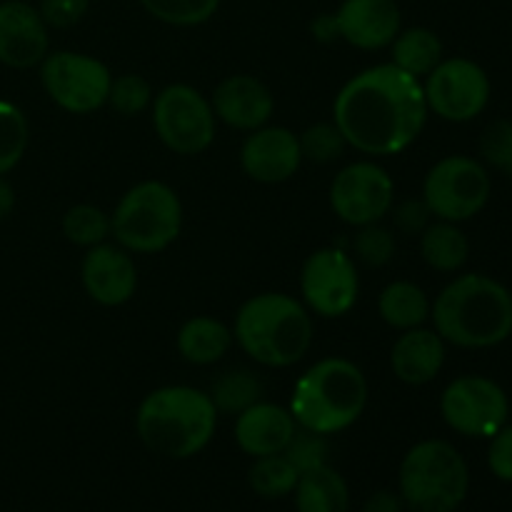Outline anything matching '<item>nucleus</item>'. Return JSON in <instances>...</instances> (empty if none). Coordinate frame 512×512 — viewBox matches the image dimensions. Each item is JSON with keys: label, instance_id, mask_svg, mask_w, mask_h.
Listing matches in <instances>:
<instances>
[{"label": "nucleus", "instance_id": "obj_28", "mask_svg": "<svg viewBox=\"0 0 512 512\" xmlns=\"http://www.w3.org/2000/svg\"><path fill=\"white\" fill-rule=\"evenodd\" d=\"M60 228H63V235L68 243L88 250L100 243H108L110 215L103 208H98V205L78 203L65 210Z\"/></svg>", "mask_w": 512, "mask_h": 512}, {"label": "nucleus", "instance_id": "obj_27", "mask_svg": "<svg viewBox=\"0 0 512 512\" xmlns=\"http://www.w3.org/2000/svg\"><path fill=\"white\" fill-rule=\"evenodd\" d=\"M208 395L218 415H240L263 398V383L250 370H228L215 380Z\"/></svg>", "mask_w": 512, "mask_h": 512}, {"label": "nucleus", "instance_id": "obj_2", "mask_svg": "<svg viewBox=\"0 0 512 512\" xmlns=\"http://www.w3.org/2000/svg\"><path fill=\"white\" fill-rule=\"evenodd\" d=\"M430 320L435 333L455 348H495L512 335V295L490 275H458L433 300Z\"/></svg>", "mask_w": 512, "mask_h": 512}, {"label": "nucleus", "instance_id": "obj_5", "mask_svg": "<svg viewBox=\"0 0 512 512\" xmlns=\"http://www.w3.org/2000/svg\"><path fill=\"white\" fill-rule=\"evenodd\" d=\"M368 405V380L348 358H323L310 365L290 395L298 428L335 435L355 425Z\"/></svg>", "mask_w": 512, "mask_h": 512}, {"label": "nucleus", "instance_id": "obj_13", "mask_svg": "<svg viewBox=\"0 0 512 512\" xmlns=\"http://www.w3.org/2000/svg\"><path fill=\"white\" fill-rule=\"evenodd\" d=\"M330 208L345 225L383 223L395 205V183L375 160H358L340 170L330 183Z\"/></svg>", "mask_w": 512, "mask_h": 512}, {"label": "nucleus", "instance_id": "obj_26", "mask_svg": "<svg viewBox=\"0 0 512 512\" xmlns=\"http://www.w3.org/2000/svg\"><path fill=\"white\" fill-rule=\"evenodd\" d=\"M420 255L438 273H458L470 255V243L458 223L438 220L420 233Z\"/></svg>", "mask_w": 512, "mask_h": 512}, {"label": "nucleus", "instance_id": "obj_29", "mask_svg": "<svg viewBox=\"0 0 512 512\" xmlns=\"http://www.w3.org/2000/svg\"><path fill=\"white\" fill-rule=\"evenodd\" d=\"M300 473L290 465V460L280 455H268V458H255L253 468L248 473L250 488L255 490V495L265 500H278L285 498L295 490L298 485Z\"/></svg>", "mask_w": 512, "mask_h": 512}, {"label": "nucleus", "instance_id": "obj_41", "mask_svg": "<svg viewBox=\"0 0 512 512\" xmlns=\"http://www.w3.org/2000/svg\"><path fill=\"white\" fill-rule=\"evenodd\" d=\"M310 30H313L315 40H320V43H333V40H338V23H335V15L333 13H323L318 15V18L313 20V25H310Z\"/></svg>", "mask_w": 512, "mask_h": 512}, {"label": "nucleus", "instance_id": "obj_7", "mask_svg": "<svg viewBox=\"0 0 512 512\" xmlns=\"http://www.w3.org/2000/svg\"><path fill=\"white\" fill-rule=\"evenodd\" d=\"M183 230V203L168 183L143 180L110 213V238L133 255L168 250Z\"/></svg>", "mask_w": 512, "mask_h": 512}, {"label": "nucleus", "instance_id": "obj_34", "mask_svg": "<svg viewBox=\"0 0 512 512\" xmlns=\"http://www.w3.org/2000/svg\"><path fill=\"white\" fill-rule=\"evenodd\" d=\"M395 250H398V243H395L393 230L380 223L363 225L353 238L355 260H360L365 268H383L395 258Z\"/></svg>", "mask_w": 512, "mask_h": 512}, {"label": "nucleus", "instance_id": "obj_15", "mask_svg": "<svg viewBox=\"0 0 512 512\" xmlns=\"http://www.w3.org/2000/svg\"><path fill=\"white\" fill-rule=\"evenodd\" d=\"M80 280L93 303L103 308H120L133 300L138 290V265L133 253L120 248L118 243H100L85 250Z\"/></svg>", "mask_w": 512, "mask_h": 512}, {"label": "nucleus", "instance_id": "obj_40", "mask_svg": "<svg viewBox=\"0 0 512 512\" xmlns=\"http://www.w3.org/2000/svg\"><path fill=\"white\" fill-rule=\"evenodd\" d=\"M405 503L398 493H390V490H378V493L370 495L365 500L363 512H403Z\"/></svg>", "mask_w": 512, "mask_h": 512}, {"label": "nucleus", "instance_id": "obj_42", "mask_svg": "<svg viewBox=\"0 0 512 512\" xmlns=\"http://www.w3.org/2000/svg\"><path fill=\"white\" fill-rule=\"evenodd\" d=\"M13 210H15V190L13 185L0 175V220L8 218Z\"/></svg>", "mask_w": 512, "mask_h": 512}, {"label": "nucleus", "instance_id": "obj_10", "mask_svg": "<svg viewBox=\"0 0 512 512\" xmlns=\"http://www.w3.org/2000/svg\"><path fill=\"white\" fill-rule=\"evenodd\" d=\"M38 68L43 90L65 113L88 115L108 105L113 73L103 60L75 50H55Z\"/></svg>", "mask_w": 512, "mask_h": 512}, {"label": "nucleus", "instance_id": "obj_43", "mask_svg": "<svg viewBox=\"0 0 512 512\" xmlns=\"http://www.w3.org/2000/svg\"><path fill=\"white\" fill-rule=\"evenodd\" d=\"M28 3H30V0H28Z\"/></svg>", "mask_w": 512, "mask_h": 512}, {"label": "nucleus", "instance_id": "obj_21", "mask_svg": "<svg viewBox=\"0 0 512 512\" xmlns=\"http://www.w3.org/2000/svg\"><path fill=\"white\" fill-rule=\"evenodd\" d=\"M445 340L435 330L413 328L400 333L390 350V370L405 385H428L445 365Z\"/></svg>", "mask_w": 512, "mask_h": 512}, {"label": "nucleus", "instance_id": "obj_3", "mask_svg": "<svg viewBox=\"0 0 512 512\" xmlns=\"http://www.w3.org/2000/svg\"><path fill=\"white\" fill-rule=\"evenodd\" d=\"M218 428V410L208 393L190 385H165L143 398L135 433L150 453L188 460L203 453Z\"/></svg>", "mask_w": 512, "mask_h": 512}, {"label": "nucleus", "instance_id": "obj_14", "mask_svg": "<svg viewBox=\"0 0 512 512\" xmlns=\"http://www.w3.org/2000/svg\"><path fill=\"white\" fill-rule=\"evenodd\" d=\"M303 305L320 318H343L355 308L360 275L355 260L340 248H320L308 255L300 270Z\"/></svg>", "mask_w": 512, "mask_h": 512}, {"label": "nucleus", "instance_id": "obj_31", "mask_svg": "<svg viewBox=\"0 0 512 512\" xmlns=\"http://www.w3.org/2000/svg\"><path fill=\"white\" fill-rule=\"evenodd\" d=\"M155 20L175 28H195L218 13L220 0H140Z\"/></svg>", "mask_w": 512, "mask_h": 512}, {"label": "nucleus", "instance_id": "obj_36", "mask_svg": "<svg viewBox=\"0 0 512 512\" xmlns=\"http://www.w3.org/2000/svg\"><path fill=\"white\" fill-rule=\"evenodd\" d=\"M285 458L290 460L295 470L300 475L308 473V470L323 468L328 465L330 458V445H328V435H318L313 430H295L293 440L288 443V448L283 450Z\"/></svg>", "mask_w": 512, "mask_h": 512}, {"label": "nucleus", "instance_id": "obj_6", "mask_svg": "<svg viewBox=\"0 0 512 512\" xmlns=\"http://www.w3.org/2000/svg\"><path fill=\"white\" fill-rule=\"evenodd\" d=\"M470 490V470L455 445L423 440L405 453L398 495L413 512H455Z\"/></svg>", "mask_w": 512, "mask_h": 512}, {"label": "nucleus", "instance_id": "obj_12", "mask_svg": "<svg viewBox=\"0 0 512 512\" xmlns=\"http://www.w3.org/2000/svg\"><path fill=\"white\" fill-rule=\"evenodd\" d=\"M440 415L450 430L465 438H493L510 415V400L485 375L455 378L440 395Z\"/></svg>", "mask_w": 512, "mask_h": 512}, {"label": "nucleus", "instance_id": "obj_30", "mask_svg": "<svg viewBox=\"0 0 512 512\" xmlns=\"http://www.w3.org/2000/svg\"><path fill=\"white\" fill-rule=\"evenodd\" d=\"M28 118L10 100H0V175H8L28 150Z\"/></svg>", "mask_w": 512, "mask_h": 512}, {"label": "nucleus", "instance_id": "obj_17", "mask_svg": "<svg viewBox=\"0 0 512 512\" xmlns=\"http://www.w3.org/2000/svg\"><path fill=\"white\" fill-rule=\"evenodd\" d=\"M50 53V28L28 0L0 3V63L28 70Z\"/></svg>", "mask_w": 512, "mask_h": 512}, {"label": "nucleus", "instance_id": "obj_35", "mask_svg": "<svg viewBox=\"0 0 512 512\" xmlns=\"http://www.w3.org/2000/svg\"><path fill=\"white\" fill-rule=\"evenodd\" d=\"M480 158L483 165L512 180V120L498 118L485 125L480 135Z\"/></svg>", "mask_w": 512, "mask_h": 512}, {"label": "nucleus", "instance_id": "obj_8", "mask_svg": "<svg viewBox=\"0 0 512 512\" xmlns=\"http://www.w3.org/2000/svg\"><path fill=\"white\" fill-rule=\"evenodd\" d=\"M153 128L160 143L175 155H200L213 145L218 118L210 100L198 88L173 83L160 90L150 105Z\"/></svg>", "mask_w": 512, "mask_h": 512}, {"label": "nucleus", "instance_id": "obj_22", "mask_svg": "<svg viewBox=\"0 0 512 512\" xmlns=\"http://www.w3.org/2000/svg\"><path fill=\"white\" fill-rule=\"evenodd\" d=\"M233 343V328L210 315H195V318L185 320L175 338L180 358L190 365H200V368L220 363L230 353Z\"/></svg>", "mask_w": 512, "mask_h": 512}, {"label": "nucleus", "instance_id": "obj_20", "mask_svg": "<svg viewBox=\"0 0 512 512\" xmlns=\"http://www.w3.org/2000/svg\"><path fill=\"white\" fill-rule=\"evenodd\" d=\"M298 423L288 408L258 400L235 418V443L250 458L280 455L293 440Z\"/></svg>", "mask_w": 512, "mask_h": 512}, {"label": "nucleus", "instance_id": "obj_39", "mask_svg": "<svg viewBox=\"0 0 512 512\" xmlns=\"http://www.w3.org/2000/svg\"><path fill=\"white\" fill-rule=\"evenodd\" d=\"M488 468L503 483H512V425L505 423L493 438H488Z\"/></svg>", "mask_w": 512, "mask_h": 512}, {"label": "nucleus", "instance_id": "obj_18", "mask_svg": "<svg viewBox=\"0 0 512 512\" xmlns=\"http://www.w3.org/2000/svg\"><path fill=\"white\" fill-rule=\"evenodd\" d=\"M210 105L220 123L228 128L253 133L268 125L275 113V95L260 78L248 73H235L220 80L210 95Z\"/></svg>", "mask_w": 512, "mask_h": 512}, {"label": "nucleus", "instance_id": "obj_33", "mask_svg": "<svg viewBox=\"0 0 512 512\" xmlns=\"http://www.w3.org/2000/svg\"><path fill=\"white\" fill-rule=\"evenodd\" d=\"M298 140L303 160H310V163L318 165L335 163V160L343 158L345 150H348V143H345L343 133H340L335 123L310 125V128H305L303 133L298 135Z\"/></svg>", "mask_w": 512, "mask_h": 512}, {"label": "nucleus", "instance_id": "obj_37", "mask_svg": "<svg viewBox=\"0 0 512 512\" xmlns=\"http://www.w3.org/2000/svg\"><path fill=\"white\" fill-rule=\"evenodd\" d=\"M90 0H38V13L45 25L55 30H65L78 25L88 15Z\"/></svg>", "mask_w": 512, "mask_h": 512}, {"label": "nucleus", "instance_id": "obj_19", "mask_svg": "<svg viewBox=\"0 0 512 512\" xmlns=\"http://www.w3.org/2000/svg\"><path fill=\"white\" fill-rule=\"evenodd\" d=\"M333 15L340 40L358 50L390 48L403 30V13L395 0H343Z\"/></svg>", "mask_w": 512, "mask_h": 512}, {"label": "nucleus", "instance_id": "obj_38", "mask_svg": "<svg viewBox=\"0 0 512 512\" xmlns=\"http://www.w3.org/2000/svg\"><path fill=\"white\" fill-rule=\"evenodd\" d=\"M390 215H393L395 230H400L403 235H420L430 225V218H433V213H430L423 198H410L393 205Z\"/></svg>", "mask_w": 512, "mask_h": 512}, {"label": "nucleus", "instance_id": "obj_4", "mask_svg": "<svg viewBox=\"0 0 512 512\" xmlns=\"http://www.w3.org/2000/svg\"><path fill=\"white\" fill-rule=\"evenodd\" d=\"M313 313L288 293H260L235 313L233 340L263 368H290L313 345Z\"/></svg>", "mask_w": 512, "mask_h": 512}, {"label": "nucleus", "instance_id": "obj_1", "mask_svg": "<svg viewBox=\"0 0 512 512\" xmlns=\"http://www.w3.org/2000/svg\"><path fill=\"white\" fill-rule=\"evenodd\" d=\"M333 123L358 153L370 158L403 153L428 123L423 83L393 63L373 65L335 95Z\"/></svg>", "mask_w": 512, "mask_h": 512}, {"label": "nucleus", "instance_id": "obj_25", "mask_svg": "<svg viewBox=\"0 0 512 512\" xmlns=\"http://www.w3.org/2000/svg\"><path fill=\"white\" fill-rule=\"evenodd\" d=\"M295 508L298 512H348L350 490L343 475L330 465L308 470L295 485Z\"/></svg>", "mask_w": 512, "mask_h": 512}, {"label": "nucleus", "instance_id": "obj_23", "mask_svg": "<svg viewBox=\"0 0 512 512\" xmlns=\"http://www.w3.org/2000/svg\"><path fill=\"white\" fill-rule=\"evenodd\" d=\"M430 305L433 303L420 285L410 280H393L380 290L378 313L388 328L405 333L428 323Z\"/></svg>", "mask_w": 512, "mask_h": 512}, {"label": "nucleus", "instance_id": "obj_32", "mask_svg": "<svg viewBox=\"0 0 512 512\" xmlns=\"http://www.w3.org/2000/svg\"><path fill=\"white\" fill-rule=\"evenodd\" d=\"M153 88L148 80L138 73H123L110 83L108 105L123 118H135L153 105Z\"/></svg>", "mask_w": 512, "mask_h": 512}, {"label": "nucleus", "instance_id": "obj_16", "mask_svg": "<svg viewBox=\"0 0 512 512\" xmlns=\"http://www.w3.org/2000/svg\"><path fill=\"white\" fill-rule=\"evenodd\" d=\"M300 165H303L300 140L285 125H263L253 130L240 148V168L255 183H285L298 173Z\"/></svg>", "mask_w": 512, "mask_h": 512}, {"label": "nucleus", "instance_id": "obj_9", "mask_svg": "<svg viewBox=\"0 0 512 512\" xmlns=\"http://www.w3.org/2000/svg\"><path fill=\"white\" fill-rule=\"evenodd\" d=\"M493 180L488 168L470 155H448L428 170L423 200L433 218L465 223L488 205Z\"/></svg>", "mask_w": 512, "mask_h": 512}, {"label": "nucleus", "instance_id": "obj_24", "mask_svg": "<svg viewBox=\"0 0 512 512\" xmlns=\"http://www.w3.org/2000/svg\"><path fill=\"white\" fill-rule=\"evenodd\" d=\"M440 60H443V40L435 30L423 25L400 30L390 43V63L418 80L433 73Z\"/></svg>", "mask_w": 512, "mask_h": 512}, {"label": "nucleus", "instance_id": "obj_11", "mask_svg": "<svg viewBox=\"0 0 512 512\" xmlns=\"http://www.w3.org/2000/svg\"><path fill=\"white\" fill-rule=\"evenodd\" d=\"M420 83L428 113L448 123H470L490 103V78L475 60L443 58Z\"/></svg>", "mask_w": 512, "mask_h": 512}]
</instances>
